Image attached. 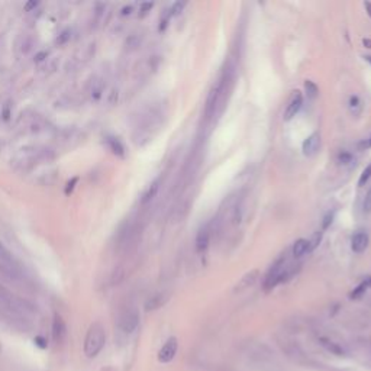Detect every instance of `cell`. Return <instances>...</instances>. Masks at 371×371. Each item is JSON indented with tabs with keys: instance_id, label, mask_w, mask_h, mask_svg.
<instances>
[{
	"instance_id": "obj_1",
	"label": "cell",
	"mask_w": 371,
	"mask_h": 371,
	"mask_svg": "<svg viewBox=\"0 0 371 371\" xmlns=\"http://www.w3.org/2000/svg\"><path fill=\"white\" fill-rule=\"evenodd\" d=\"M106 344V332L102 323L94 322L84 338V354L89 358H94L100 354V351L103 350Z\"/></svg>"
},
{
	"instance_id": "obj_2",
	"label": "cell",
	"mask_w": 371,
	"mask_h": 371,
	"mask_svg": "<svg viewBox=\"0 0 371 371\" xmlns=\"http://www.w3.org/2000/svg\"><path fill=\"white\" fill-rule=\"evenodd\" d=\"M229 80H231V71L225 70L223 74L221 75V78L210 89V92L207 94V99H206V106H204V116H206V119H210L212 116H215L218 105L221 102V97H222V94L225 92V87H226Z\"/></svg>"
},
{
	"instance_id": "obj_3",
	"label": "cell",
	"mask_w": 371,
	"mask_h": 371,
	"mask_svg": "<svg viewBox=\"0 0 371 371\" xmlns=\"http://www.w3.org/2000/svg\"><path fill=\"white\" fill-rule=\"evenodd\" d=\"M286 262H287L286 255L281 254L276 260V262L270 267V270H268V273L264 278V290L265 292L273 290L278 283L287 280L292 276V270H290V267H286Z\"/></svg>"
},
{
	"instance_id": "obj_4",
	"label": "cell",
	"mask_w": 371,
	"mask_h": 371,
	"mask_svg": "<svg viewBox=\"0 0 371 371\" xmlns=\"http://www.w3.org/2000/svg\"><path fill=\"white\" fill-rule=\"evenodd\" d=\"M0 302L9 310L15 313H34L37 312V308L26 299H22L19 296H15L7 289L0 286Z\"/></svg>"
},
{
	"instance_id": "obj_5",
	"label": "cell",
	"mask_w": 371,
	"mask_h": 371,
	"mask_svg": "<svg viewBox=\"0 0 371 371\" xmlns=\"http://www.w3.org/2000/svg\"><path fill=\"white\" fill-rule=\"evenodd\" d=\"M139 325V313L138 310L133 308H128L121 312L119 317H118V328L121 332H124L126 335L132 334L136 331Z\"/></svg>"
},
{
	"instance_id": "obj_6",
	"label": "cell",
	"mask_w": 371,
	"mask_h": 371,
	"mask_svg": "<svg viewBox=\"0 0 371 371\" xmlns=\"http://www.w3.org/2000/svg\"><path fill=\"white\" fill-rule=\"evenodd\" d=\"M280 345H281V350L284 351V354H286L292 361H296V363H305V361H308L305 351L300 348V345H299L297 342H293V341H281Z\"/></svg>"
},
{
	"instance_id": "obj_7",
	"label": "cell",
	"mask_w": 371,
	"mask_h": 371,
	"mask_svg": "<svg viewBox=\"0 0 371 371\" xmlns=\"http://www.w3.org/2000/svg\"><path fill=\"white\" fill-rule=\"evenodd\" d=\"M177 350H179L177 338H174V336L168 338V339L166 341V344L161 347L160 352H158V361H160V363H164V364L170 363V361L176 357Z\"/></svg>"
},
{
	"instance_id": "obj_8",
	"label": "cell",
	"mask_w": 371,
	"mask_h": 371,
	"mask_svg": "<svg viewBox=\"0 0 371 371\" xmlns=\"http://www.w3.org/2000/svg\"><path fill=\"white\" fill-rule=\"evenodd\" d=\"M51 335H53L54 342H57V344H61L67 336V325L61 317V315H58V313L54 315L53 325H51Z\"/></svg>"
},
{
	"instance_id": "obj_9",
	"label": "cell",
	"mask_w": 371,
	"mask_h": 371,
	"mask_svg": "<svg viewBox=\"0 0 371 371\" xmlns=\"http://www.w3.org/2000/svg\"><path fill=\"white\" fill-rule=\"evenodd\" d=\"M319 342H320L331 354H335V355H338V357H345V355L348 354V351H347V348L344 347V344H341V342H338V341H335V339H332V338H329V336H320V338H319Z\"/></svg>"
},
{
	"instance_id": "obj_10",
	"label": "cell",
	"mask_w": 371,
	"mask_h": 371,
	"mask_svg": "<svg viewBox=\"0 0 371 371\" xmlns=\"http://www.w3.org/2000/svg\"><path fill=\"white\" fill-rule=\"evenodd\" d=\"M302 105H303V97H302V94L299 93V92H296V94L293 96V99L290 100V103L287 105V109H286V112H284V121L286 122H289V121H292L297 113H299V111H300V108H302Z\"/></svg>"
},
{
	"instance_id": "obj_11",
	"label": "cell",
	"mask_w": 371,
	"mask_h": 371,
	"mask_svg": "<svg viewBox=\"0 0 371 371\" xmlns=\"http://www.w3.org/2000/svg\"><path fill=\"white\" fill-rule=\"evenodd\" d=\"M319 148H320V136H319V133H316V132L309 135V136L303 141V144H302V151H303V154H305L306 157L315 155V154L319 151Z\"/></svg>"
},
{
	"instance_id": "obj_12",
	"label": "cell",
	"mask_w": 371,
	"mask_h": 371,
	"mask_svg": "<svg viewBox=\"0 0 371 371\" xmlns=\"http://www.w3.org/2000/svg\"><path fill=\"white\" fill-rule=\"evenodd\" d=\"M105 93V80L100 77H94L89 84V96L92 102H99Z\"/></svg>"
},
{
	"instance_id": "obj_13",
	"label": "cell",
	"mask_w": 371,
	"mask_h": 371,
	"mask_svg": "<svg viewBox=\"0 0 371 371\" xmlns=\"http://www.w3.org/2000/svg\"><path fill=\"white\" fill-rule=\"evenodd\" d=\"M168 296L166 293H157V295H152L147 302H145V312H154V310L160 309L166 305Z\"/></svg>"
},
{
	"instance_id": "obj_14",
	"label": "cell",
	"mask_w": 371,
	"mask_h": 371,
	"mask_svg": "<svg viewBox=\"0 0 371 371\" xmlns=\"http://www.w3.org/2000/svg\"><path fill=\"white\" fill-rule=\"evenodd\" d=\"M34 45H35V42H34V38L31 35H22L16 41V51L20 56H26L28 53L32 51Z\"/></svg>"
},
{
	"instance_id": "obj_15",
	"label": "cell",
	"mask_w": 371,
	"mask_h": 371,
	"mask_svg": "<svg viewBox=\"0 0 371 371\" xmlns=\"http://www.w3.org/2000/svg\"><path fill=\"white\" fill-rule=\"evenodd\" d=\"M105 142H106L108 148L112 151V154H115L116 157L124 158L126 151H125V145L122 144V141L119 138H116V136H106Z\"/></svg>"
},
{
	"instance_id": "obj_16",
	"label": "cell",
	"mask_w": 371,
	"mask_h": 371,
	"mask_svg": "<svg viewBox=\"0 0 371 371\" xmlns=\"http://www.w3.org/2000/svg\"><path fill=\"white\" fill-rule=\"evenodd\" d=\"M369 247V235L366 232H358L352 237L351 241V248L354 252L361 254L363 251H366V248Z\"/></svg>"
},
{
	"instance_id": "obj_17",
	"label": "cell",
	"mask_w": 371,
	"mask_h": 371,
	"mask_svg": "<svg viewBox=\"0 0 371 371\" xmlns=\"http://www.w3.org/2000/svg\"><path fill=\"white\" fill-rule=\"evenodd\" d=\"M257 278H258V270H251V271H248L247 274L240 280V283L235 286V292H242V290H245L248 287H251V286H254L255 284V281H257Z\"/></svg>"
},
{
	"instance_id": "obj_18",
	"label": "cell",
	"mask_w": 371,
	"mask_h": 371,
	"mask_svg": "<svg viewBox=\"0 0 371 371\" xmlns=\"http://www.w3.org/2000/svg\"><path fill=\"white\" fill-rule=\"evenodd\" d=\"M209 241H210V232L207 228H202L199 232H197V237H196V249L199 252L204 251L206 248L209 247Z\"/></svg>"
},
{
	"instance_id": "obj_19",
	"label": "cell",
	"mask_w": 371,
	"mask_h": 371,
	"mask_svg": "<svg viewBox=\"0 0 371 371\" xmlns=\"http://www.w3.org/2000/svg\"><path fill=\"white\" fill-rule=\"evenodd\" d=\"M160 185H161V179H155L151 185L148 186L147 190L144 191L142 197H141V203H148V202H151V200L157 196V193H158V190H160Z\"/></svg>"
},
{
	"instance_id": "obj_20",
	"label": "cell",
	"mask_w": 371,
	"mask_h": 371,
	"mask_svg": "<svg viewBox=\"0 0 371 371\" xmlns=\"http://www.w3.org/2000/svg\"><path fill=\"white\" fill-rule=\"evenodd\" d=\"M57 180H58V170H48L37 179V182L41 186H53Z\"/></svg>"
},
{
	"instance_id": "obj_21",
	"label": "cell",
	"mask_w": 371,
	"mask_h": 371,
	"mask_svg": "<svg viewBox=\"0 0 371 371\" xmlns=\"http://www.w3.org/2000/svg\"><path fill=\"white\" fill-rule=\"evenodd\" d=\"M308 251H309V241H308V240H303V238L297 240V241L293 244V248H292V252H293V255H295L296 258L305 255Z\"/></svg>"
},
{
	"instance_id": "obj_22",
	"label": "cell",
	"mask_w": 371,
	"mask_h": 371,
	"mask_svg": "<svg viewBox=\"0 0 371 371\" xmlns=\"http://www.w3.org/2000/svg\"><path fill=\"white\" fill-rule=\"evenodd\" d=\"M0 277L6 278L9 281H16L19 278V274L12 267H7L6 264H0Z\"/></svg>"
},
{
	"instance_id": "obj_23",
	"label": "cell",
	"mask_w": 371,
	"mask_h": 371,
	"mask_svg": "<svg viewBox=\"0 0 371 371\" xmlns=\"http://www.w3.org/2000/svg\"><path fill=\"white\" fill-rule=\"evenodd\" d=\"M370 286H371V277H369L367 280H364V281H363L358 287H355V289L351 292L350 297H351V299H358L361 295H364V293H366V290H367Z\"/></svg>"
},
{
	"instance_id": "obj_24",
	"label": "cell",
	"mask_w": 371,
	"mask_h": 371,
	"mask_svg": "<svg viewBox=\"0 0 371 371\" xmlns=\"http://www.w3.org/2000/svg\"><path fill=\"white\" fill-rule=\"evenodd\" d=\"M94 51H96V45L94 44H89L87 47H84L83 48V51H81V61H89L90 58H93V56H94Z\"/></svg>"
},
{
	"instance_id": "obj_25",
	"label": "cell",
	"mask_w": 371,
	"mask_h": 371,
	"mask_svg": "<svg viewBox=\"0 0 371 371\" xmlns=\"http://www.w3.org/2000/svg\"><path fill=\"white\" fill-rule=\"evenodd\" d=\"M0 261H3L4 264H10L13 261V257L10 254V251L4 247V244L0 241Z\"/></svg>"
},
{
	"instance_id": "obj_26",
	"label": "cell",
	"mask_w": 371,
	"mask_h": 371,
	"mask_svg": "<svg viewBox=\"0 0 371 371\" xmlns=\"http://www.w3.org/2000/svg\"><path fill=\"white\" fill-rule=\"evenodd\" d=\"M350 109H351V112H352L354 115H360L363 106H361V102H360V99H358L357 96H352V97L350 99Z\"/></svg>"
},
{
	"instance_id": "obj_27",
	"label": "cell",
	"mask_w": 371,
	"mask_h": 371,
	"mask_svg": "<svg viewBox=\"0 0 371 371\" xmlns=\"http://www.w3.org/2000/svg\"><path fill=\"white\" fill-rule=\"evenodd\" d=\"M305 89H306V93H308V97L310 99H315L316 96H317V93H319V89H317V86L313 83V81H305Z\"/></svg>"
},
{
	"instance_id": "obj_28",
	"label": "cell",
	"mask_w": 371,
	"mask_h": 371,
	"mask_svg": "<svg viewBox=\"0 0 371 371\" xmlns=\"http://www.w3.org/2000/svg\"><path fill=\"white\" fill-rule=\"evenodd\" d=\"M186 7V1H176L171 7H170V10H168V15H170V18L171 16H179L182 12H183V9Z\"/></svg>"
},
{
	"instance_id": "obj_29",
	"label": "cell",
	"mask_w": 371,
	"mask_h": 371,
	"mask_svg": "<svg viewBox=\"0 0 371 371\" xmlns=\"http://www.w3.org/2000/svg\"><path fill=\"white\" fill-rule=\"evenodd\" d=\"M0 116L3 121H10V116H12V105L10 102H6L3 106H1V112H0Z\"/></svg>"
},
{
	"instance_id": "obj_30",
	"label": "cell",
	"mask_w": 371,
	"mask_h": 371,
	"mask_svg": "<svg viewBox=\"0 0 371 371\" xmlns=\"http://www.w3.org/2000/svg\"><path fill=\"white\" fill-rule=\"evenodd\" d=\"M371 179V164H369L364 170H363V173H361V176H360V180H358V186H364L369 180Z\"/></svg>"
},
{
	"instance_id": "obj_31",
	"label": "cell",
	"mask_w": 371,
	"mask_h": 371,
	"mask_svg": "<svg viewBox=\"0 0 371 371\" xmlns=\"http://www.w3.org/2000/svg\"><path fill=\"white\" fill-rule=\"evenodd\" d=\"M118 99H119V90L118 89H111V92L108 93V105H111V106L116 105Z\"/></svg>"
},
{
	"instance_id": "obj_32",
	"label": "cell",
	"mask_w": 371,
	"mask_h": 371,
	"mask_svg": "<svg viewBox=\"0 0 371 371\" xmlns=\"http://www.w3.org/2000/svg\"><path fill=\"white\" fill-rule=\"evenodd\" d=\"M70 39H71V31H70V29L62 31L61 34L58 35V38H57V44H58V45H64V44H67Z\"/></svg>"
},
{
	"instance_id": "obj_33",
	"label": "cell",
	"mask_w": 371,
	"mask_h": 371,
	"mask_svg": "<svg viewBox=\"0 0 371 371\" xmlns=\"http://www.w3.org/2000/svg\"><path fill=\"white\" fill-rule=\"evenodd\" d=\"M139 42H141V39L136 35H130L126 41V47H129L130 50H135L136 47H139Z\"/></svg>"
},
{
	"instance_id": "obj_34",
	"label": "cell",
	"mask_w": 371,
	"mask_h": 371,
	"mask_svg": "<svg viewBox=\"0 0 371 371\" xmlns=\"http://www.w3.org/2000/svg\"><path fill=\"white\" fill-rule=\"evenodd\" d=\"M77 183H78V177H73L68 183H67V186H65V188H64V193L68 196V194H71L73 193V190L75 188V186H77Z\"/></svg>"
},
{
	"instance_id": "obj_35",
	"label": "cell",
	"mask_w": 371,
	"mask_h": 371,
	"mask_svg": "<svg viewBox=\"0 0 371 371\" xmlns=\"http://www.w3.org/2000/svg\"><path fill=\"white\" fill-rule=\"evenodd\" d=\"M352 155L351 154H348V152H342V154H339V157H338V161L342 164V166H347V164H350V163H352Z\"/></svg>"
},
{
	"instance_id": "obj_36",
	"label": "cell",
	"mask_w": 371,
	"mask_h": 371,
	"mask_svg": "<svg viewBox=\"0 0 371 371\" xmlns=\"http://www.w3.org/2000/svg\"><path fill=\"white\" fill-rule=\"evenodd\" d=\"M320 240H322V232H316V234L313 235L312 241H309V251H312V249H315V248L317 247L319 242H320Z\"/></svg>"
},
{
	"instance_id": "obj_37",
	"label": "cell",
	"mask_w": 371,
	"mask_h": 371,
	"mask_svg": "<svg viewBox=\"0 0 371 371\" xmlns=\"http://www.w3.org/2000/svg\"><path fill=\"white\" fill-rule=\"evenodd\" d=\"M34 342H35V345H38L41 350H45V348L48 347V341H47V338H44L42 335H38V336H35Z\"/></svg>"
},
{
	"instance_id": "obj_38",
	"label": "cell",
	"mask_w": 371,
	"mask_h": 371,
	"mask_svg": "<svg viewBox=\"0 0 371 371\" xmlns=\"http://www.w3.org/2000/svg\"><path fill=\"white\" fill-rule=\"evenodd\" d=\"M363 209H364L366 213H371V188L366 194V199H364V203H363Z\"/></svg>"
},
{
	"instance_id": "obj_39",
	"label": "cell",
	"mask_w": 371,
	"mask_h": 371,
	"mask_svg": "<svg viewBox=\"0 0 371 371\" xmlns=\"http://www.w3.org/2000/svg\"><path fill=\"white\" fill-rule=\"evenodd\" d=\"M152 7H154V3H151V1H148V3H142V4H141V9H139V12H141V13H139V16H145V15H147V13H148Z\"/></svg>"
},
{
	"instance_id": "obj_40",
	"label": "cell",
	"mask_w": 371,
	"mask_h": 371,
	"mask_svg": "<svg viewBox=\"0 0 371 371\" xmlns=\"http://www.w3.org/2000/svg\"><path fill=\"white\" fill-rule=\"evenodd\" d=\"M332 221H334V213H331V212H329V213H328V215L323 218V222H322V228H323V229H328V228L332 225Z\"/></svg>"
},
{
	"instance_id": "obj_41",
	"label": "cell",
	"mask_w": 371,
	"mask_h": 371,
	"mask_svg": "<svg viewBox=\"0 0 371 371\" xmlns=\"http://www.w3.org/2000/svg\"><path fill=\"white\" fill-rule=\"evenodd\" d=\"M48 56H50L48 51H41V53H38V54L35 56V62L47 61V60H48Z\"/></svg>"
},
{
	"instance_id": "obj_42",
	"label": "cell",
	"mask_w": 371,
	"mask_h": 371,
	"mask_svg": "<svg viewBox=\"0 0 371 371\" xmlns=\"http://www.w3.org/2000/svg\"><path fill=\"white\" fill-rule=\"evenodd\" d=\"M38 4H39V1H29L25 4V9H26V12H32V9L38 7Z\"/></svg>"
},
{
	"instance_id": "obj_43",
	"label": "cell",
	"mask_w": 371,
	"mask_h": 371,
	"mask_svg": "<svg viewBox=\"0 0 371 371\" xmlns=\"http://www.w3.org/2000/svg\"><path fill=\"white\" fill-rule=\"evenodd\" d=\"M132 12H133V7H132V6H125L124 9L121 10V15H122V16H128V15H130Z\"/></svg>"
},
{
	"instance_id": "obj_44",
	"label": "cell",
	"mask_w": 371,
	"mask_h": 371,
	"mask_svg": "<svg viewBox=\"0 0 371 371\" xmlns=\"http://www.w3.org/2000/svg\"><path fill=\"white\" fill-rule=\"evenodd\" d=\"M361 148H371V138L366 139V141L361 144Z\"/></svg>"
},
{
	"instance_id": "obj_45",
	"label": "cell",
	"mask_w": 371,
	"mask_h": 371,
	"mask_svg": "<svg viewBox=\"0 0 371 371\" xmlns=\"http://www.w3.org/2000/svg\"><path fill=\"white\" fill-rule=\"evenodd\" d=\"M364 6H366V9L369 10V15H370V18H371V3L370 1H366V3H364Z\"/></svg>"
},
{
	"instance_id": "obj_46",
	"label": "cell",
	"mask_w": 371,
	"mask_h": 371,
	"mask_svg": "<svg viewBox=\"0 0 371 371\" xmlns=\"http://www.w3.org/2000/svg\"><path fill=\"white\" fill-rule=\"evenodd\" d=\"M364 45H367V48H371V41H370V39H366V41H364Z\"/></svg>"
},
{
	"instance_id": "obj_47",
	"label": "cell",
	"mask_w": 371,
	"mask_h": 371,
	"mask_svg": "<svg viewBox=\"0 0 371 371\" xmlns=\"http://www.w3.org/2000/svg\"><path fill=\"white\" fill-rule=\"evenodd\" d=\"M0 352H1V345H0Z\"/></svg>"
}]
</instances>
